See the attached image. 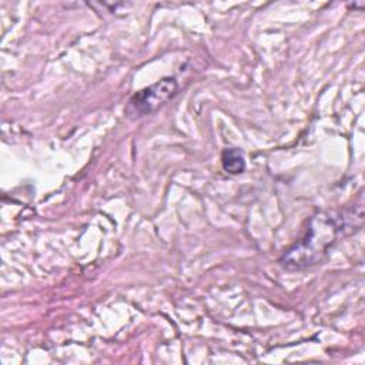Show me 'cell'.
Here are the masks:
<instances>
[{"label": "cell", "mask_w": 365, "mask_h": 365, "mask_svg": "<svg viewBox=\"0 0 365 365\" xmlns=\"http://www.w3.org/2000/svg\"><path fill=\"white\" fill-rule=\"evenodd\" d=\"M222 168L230 174H240L245 168V160L238 148H227L221 154Z\"/></svg>", "instance_id": "cell-3"}, {"label": "cell", "mask_w": 365, "mask_h": 365, "mask_svg": "<svg viewBox=\"0 0 365 365\" xmlns=\"http://www.w3.org/2000/svg\"><path fill=\"white\" fill-rule=\"evenodd\" d=\"M335 232L336 225L331 218L322 214L314 217L311 220L308 235L282 255V265L288 268H304L317 264L332 244Z\"/></svg>", "instance_id": "cell-1"}, {"label": "cell", "mask_w": 365, "mask_h": 365, "mask_svg": "<svg viewBox=\"0 0 365 365\" xmlns=\"http://www.w3.org/2000/svg\"><path fill=\"white\" fill-rule=\"evenodd\" d=\"M178 86L175 78L165 77L153 86L137 91L128 101L127 113L134 117H141L145 114L154 113L163 104L177 94Z\"/></svg>", "instance_id": "cell-2"}]
</instances>
